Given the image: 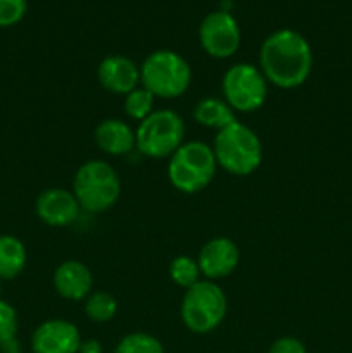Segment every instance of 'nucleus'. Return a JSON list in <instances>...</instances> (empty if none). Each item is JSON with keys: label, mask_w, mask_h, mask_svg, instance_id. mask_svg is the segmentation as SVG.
<instances>
[{"label": "nucleus", "mask_w": 352, "mask_h": 353, "mask_svg": "<svg viewBox=\"0 0 352 353\" xmlns=\"http://www.w3.org/2000/svg\"><path fill=\"white\" fill-rule=\"evenodd\" d=\"M313 48L295 30H278L269 34L259 50V69L269 85L282 90L302 86L313 71Z\"/></svg>", "instance_id": "1"}, {"label": "nucleus", "mask_w": 352, "mask_h": 353, "mask_svg": "<svg viewBox=\"0 0 352 353\" xmlns=\"http://www.w3.org/2000/svg\"><path fill=\"white\" fill-rule=\"evenodd\" d=\"M217 168L233 176H248L262 164V143L254 130L235 121L217 131L213 143Z\"/></svg>", "instance_id": "2"}, {"label": "nucleus", "mask_w": 352, "mask_h": 353, "mask_svg": "<svg viewBox=\"0 0 352 353\" xmlns=\"http://www.w3.org/2000/svg\"><path fill=\"white\" fill-rule=\"evenodd\" d=\"M72 193L86 212L100 214L113 209L121 196V179L106 161L93 159L79 165L72 179Z\"/></svg>", "instance_id": "3"}, {"label": "nucleus", "mask_w": 352, "mask_h": 353, "mask_svg": "<svg viewBox=\"0 0 352 353\" xmlns=\"http://www.w3.org/2000/svg\"><path fill=\"white\" fill-rule=\"evenodd\" d=\"M217 162L213 147L204 141H186L169 157L168 178L178 192L193 195L213 183Z\"/></svg>", "instance_id": "4"}, {"label": "nucleus", "mask_w": 352, "mask_h": 353, "mask_svg": "<svg viewBox=\"0 0 352 353\" xmlns=\"http://www.w3.org/2000/svg\"><path fill=\"white\" fill-rule=\"evenodd\" d=\"M140 83L157 99H178L192 83V68L175 50H155L140 65Z\"/></svg>", "instance_id": "5"}, {"label": "nucleus", "mask_w": 352, "mask_h": 353, "mask_svg": "<svg viewBox=\"0 0 352 353\" xmlns=\"http://www.w3.org/2000/svg\"><path fill=\"white\" fill-rule=\"evenodd\" d=\"M228 312L226 293L216 281L200 279L185 292L182 300V321L195 334L213 333L221 326Z\"/></svg>", "instance_id": "6"}, {"label": "nucleus", "mask_w": 352, "mask_h": 353, "mask_svg": "<svg viewBox=\"0 0 352 353\" xmlns=\"http://www.w3.org/2000/svg\"><path fill=\"white\" fill-rule=\"evenodd\" d=\"M137 150L148 159L171 157L185 143V121L175 110H154L135 130Z\"/></svg>", "instance_id": "7"}, {"label": "nucleus", "mask_w": 352, "mask_h": 353, "mask_svg": "<svg viewBox=\"0 0 352 353\" xmlns=\"http://www.w3.org/2000/svg\"><path fill=\"white\" fill-rule=\"evenodd\" d=\"M223 99L235 112L251 114L261 109L268 99L269 83L259 65L238 62L226 69L221 81Z\"/></svg>", "instance_id": "8"}, {"label": "nucleus", "mask_w": 352, "mask_h": 353, "mask_svg": "<svg viewBox=\"0 0 352 353\" xmlns=\"http://www.w3.org/2000/svg\"><path fill=\"white\" fill-rule=\"evenodd\" d=\"M240 40L238 23L226 10L207 14L199 26L200 47L213 59H230L237 54Z\"/></svg>", "instance_id": "9"}, {"label": "nucleus", "mask_w": 352, "mask_h": 353, "mask_svg": "<svg viewBox=\"0 0 352 353\" xmlns=\"http://www.w3.org/2000/svg\"><path fill=\"white\" fill-rule=\"evenodd\" d=\"M197 262L204 278L209 281H217L233 274L240 262V250L233 240L217 236L200 248Z\"/></svg>", "instance_id": "10"}, {"label": "nucleus", "mask_w": 352, "mask_h": 353, "mask_svg": "<svg viewBox=\"0 0 352 353\" xmlns=\"http://www.w3.org/2000/svg\"><path fill=\"white\" fill-rule=\"evenodd\" d=\"M81 341L78 327L64 319L45 321L31 334L33 353H78Z\"/></svg>", "instance_id": "11"}, {"label": "nucleus", "mask_w": 352, "mask_h": 353, "mask_svg": "<svg viewBox=\"0 0 352 353\" xmlns=\"http://www.w3.org/2000/svg\"><path fill=\"white\" fill-rule=\"evenodd\" d=\"M35 210L41 223L52 228H66L76 223L79 217L78 200L75 193L64 188H47L38 195Z\"/></svg>", "instance_id": "12"}, {"label": "nucleus", "mask_w": 352, "mask_h": 353, "mask_svg": "<svg viewBox=\"0 0 352 353\" xmlns=\"http://www.w3.org/2000/svg\"><path fill=\"white\" fill-rule=\"evenodd\" d=\"M97 78L104 90L116 95H128L140 85V68L121 54L107 55L97 68Z\"/></svg>", "instance_id": "13"}, {"label": "nucleus", "mask_w": 352, "mask_h": 353, "mask_svg": "<svg viewBox=\"0 0 352 353\" xmlns=\"http://www.w3.org/2000/svg\"><path fill=\"white\" fill-rule=\"evenodd\" d=\"M54 288L59 296L71 302L85 300L93 292V274L90 268L76 259H69L57 265L54 272Z\"/></svg>", "instance_id": "14"}, {"label": "nucleus", "mask_w": 352, "mask_h": 353, "mask_svg": "<svg viewBox=\"0 0 352 353\" xmlns=\"http://www.w3.org/2000/svg\"><path fill=\"white\" fill-rule=\"evenodd\" d=\"M93 140L104 154L113 155V157L128 155L137 148L135 130L130 124L116 117L100 121L93 131Z\"/></svg>", "instance_id": "15"}, {"label": "nucleus", "mask_w": 352, "mask_h": 353, "mask_svg": "<svg viewBox=\"0 0 352 353\" xmlns=\"http://www.w3.org/2000/svg\"><path fill=\"white\" fill-rule=\"evenodd\" d=\"M235 114L237 112L228 105L226 100L217 99V97H206L193 107V119L200 126L217 131L233 124L237 121Z\"/></svg>", "instance_id": "16"}, {"label": "nucleus", "mask_w": 352, "mask_h": 353, "mask_svg": "<svg viewBox=\"0 0 352 353\" xmlns=\"http://www.w3.org/2000/svg\"><path fill=\"white\" fill-rule=\"evenodd\" d=\"M26 247L12 234H0V281L17 278L26 268Z\"/></svg>", "instance_id": "17"}, {"label": "nucleus", "mask_w": 352, "mask_h": 353, "mask_svg": "<svg viewBox=\"0 0 352 353\" xmlns=\"http://www.w3.org/2000/svg\"><path fill=\"white\" fill-rule=\"evenodd\" d=\"M85 314L93 323H109L117 314L116 299L107 292H92L85 299Z\"/></svg>", "instance_id": "18"}, {"label": "nucleus", "mask_w": 352, "mask_h": 353, "mask_svg": "<svg viewBox=\"0 0 352 353\" xmlns=\"http://www.w3.org/2000/svg\"><path fill=\"white\" fill-rule=\"evenodd\" d=\"M200 268L197 259L188 257V255H178L169 264V278L175 285L188 290L195 283L200 281Z\"/></svg>", "instance_id": "19"}, {"label": "nucleus", "mask_w": 352, "mask_h": 353, "mask_svg": "<svg viewBox=\"0 0 352 353\" xmlns=\"http://www.w3.org/2000/svg\"><path fill=\"white\" fill-rule=\"evenodd\" d=\"M154 100L155 97L148 90L138 86V88L131 90L128 95H124V112L130 119L140 123L154 112Z\"/></svg>", "instance_id": "20"}, {"label": "nucleus", "mask_w": 352, "mask_h": 353, "mask_svg": "<svg viewBox=\"0 0 352 353\" xmlns=\"http://www.w3.org/2000/svg\"><path fill=\"white\" fill-rule=\"evenodd\" d=\"M116 353H164V347L152 334L137 331L121 338Z\"/></svg>", "instance_id": "21"}, {"label": "nucleus", "mask_w": 352, "mask_h": 353, "mask_svg": "<svg viewBox=\"0 0 352 353\" xmlns=\"http://www.w3.org/2000/svg\"><path fill=\"white\" fill-rule=\"evenodd\" d=\"M28 9V0H0V28L19 23Z\"/></svg>", "instance_id": "22"}, {"label": "nucleus", "mask_w": 352, "mask_h": 353, "mask_svg": "<svg viewBox=\"0 0 352 353\" xmlns=\"http://www.w3.org/2000/svg\"><path fill=\"white\" fill-rule=\"evenodd\" d=\"M17 334V314L10 303L0 300V343L14 340Z\"/></svg>", "instance_id": "23"}, {"label": "nucleus", "mask_w": 352, "mask_h": 353, "mask_svg": "<svg viewBox=\"0 0 352 353\" xmlns=\"http://www.w3.org/2000/svg\"><path fill=\"white\" fill-rule=\"evenodd\" d=\"M268 353H307L300 340L293 336H282L271 345Z\"/></svg>", "instance_id": "24"}, {"label": "nucleus", "mask_w": 352, "mask_h": 353, "mask_svg": "<svg viewBox=\"0 0 352 353\" xmlns=\"http://www.w3.org/2000/svg\"><path fill=\"white\" fill-rule=\"evenodd\" d=\"M102 345L99 340H85L79 345L78 353H102Z\"/></svg>", "instance_id": "25"}, {"label": "nucleus", "mask_w": 352, "mask_h": 353, "mask_svg": "<svg viewBox=\"0 0 352 353\" xmlns=\"http://www.w3.org/2000/svg\"><path fill=\"white\" fill-rule=\"evenodd\" d=\"M0 352L2 353H21V345H19V341H17V338L6 341V343H0Z\"/></svg>", "instance_id": "26"}, {"label": "nucleus", "mask_w": 352, "mask_h": 353, "mask_svg": "<svg viewBox=\"0 0 352 353\" xmlns=\"http://www.w3.org/2000/svg\"><path fill=\"white\" fill-rule=\"evenodd\" d=\"M0 295H2V286H0ZM0 300H2V299H0Z\"/></svg>", "instance_id": "27"}]
</instances>
